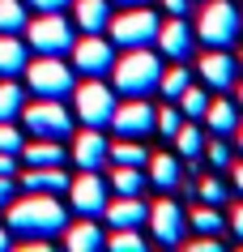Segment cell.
I'll return each instance as SVG.
<instances>
[{
    "label": "cell",
    "instance_id": "6da1fadb",
    "mask_svg": "<svg viewBox=\"0 0 243 252\" xmlns=\"http://www.w3.org/2000/svg\"><path fill=\"white\" fill-rule=\"evenodd\" d=\"M4 226L22 239H52V235H64L68 214L55 201V192H26L22 201L4 205Z\"/></svg>",
    "mask_w": 243,
    "mask_h": 252
},
{
    "label": "cell",
    "instance_id": "7a4b0ae2",
    "mask_svg": "<svg viewBox=\"0 0 243 252\" xmlns=\"http://www.w3.org/2000/svg\"><path fill=\"white\" fill-rule=\"evenodd\" d=\"M111 77H115V90L120 94L145 98V94L158 90L162 60L149 52V47H124V56H115V64H111Z\"/></svg>",
    "mask_w": 243,
    "mask_h": 252
},
{
    "label": "cell",
    "instance_id": "3957f363",
    "mask_svg": "<svg viewBox=\"0 0 243 252\" xmlns=\"http://www.w3.org/2000/svg\"><path fill=\"white\" fill-rule=\"evenodd\" d=\"M239 26H243V17L230 0H205L201 17H196V39L205 47H230L239 39Z\"/></svg>",
    "mask_w": 243,
    "mask_h": 252
},
{
    "label": "cell",
    "instance_id": "277c9868",
    "mask_svg": "<svg viewBox=\"0 0 243 252\" xmlns=\"http://www.w3.org/2000/svg\"><path fill=\"white\" fill-rule=\"evenodd\" d=\"M26 86L34 90V98H68L77 77H73V68L60 60V56H39V60H30L26 64Z\"/></svg>",
    "mask_w": 243,
    "mask_h": 252
},
{
    "label": "cell",
    "instance_id": "5b68a950",
    "mask_svg": "<svg viewBox=\"0 0 243 252\" xmlns=\"http://www.w3.org/2000/svg\"><path fill=\"white\" fill-rule=\"evenodd\" d=\"M158 13L149 9V4H136V9H124L107 22L111 30V43L115 47H149V43L158 39Z\"/></svg>",
    "mask_w": 243,
    "mask_h": 252
},
{
    "label": "cell",
    "instance_id": "8992f818",
    "mask_svg": "<svg viewBox=\"0 0 243 252\" xmlns=\"http://www.w3.org/2000/svg\"><path fill=\"white\" fill-rule=\"evenodd\" d=\"M73 116L85 124V128H107L111 111H115V90H107L98 77H85L81 86H73Z\"/></svg>",
    "mask_w": 243,
    "mask_h": 252
},
{
    "label": "cell",
    "instance_id": "52a82bcc",
    "mask_svg": "<svg viewBox=\"0 0 243 252\" xmlns=\"http://www.w3.org/2000/svg\"><path fill=\"white\" fill-rule=\"evenodd\" d=\"M22 124L30 137H52V141H64L73 133V116L60 98H34L30 107H22Z\"/></svg>",
    "mask_w": 243,
    "mask_h": 252
},
{
    "label": "cell",
    "instance_id": "ba28073f",
    "mask_svg": "<svg viewBox=\"0 0 243 252\" xmlns=\"http://www.w3.org/2000/svg\"><path fill=\"white\" fill-rule=\"evenodd\" d=\"M26 43L39 56H64V52H73V26H68L64 9H60V13H39L34 22H26Z\"/></svg>",
    "mask_w": 243,
    "mask_h": 252
},
{
    "label": "cell",
    "instance_id": "9c48e42d",
    "mask_svg": "<svg viewBox=\"0 0 243 252\" xmlns=\"http://www.w3.org/2000/svg\"><path fill=\"white\" fill-rule=\"evenodd\" d=\"M111 64H115V43H107L103 34L73 39V73L77 77H107Z\"/></svg>",
    "mask_w": 243,
    "mask_h": 252
},
{
    "label": "cell",
    "instance_id": "30bf717a",
    "mask_svg": "<svg viewBox=\"0 0 243 252\" xmlns=\"http://www.w3.org/2000/svg\"><path fill=\"white\" fill-rule=\"evenodd\" d=\"M111 128H115V137H141V141H145V137L158 128V107H149L145 98L115 103V111H111Z\"/></svg>",
    "mask_w": 243,
    "mask_h": 252
},
{
    "label": "cell",
    "instance_id": "8fae6325",
    "mask_svg": "<svg viewBox=\"0 0 243 252\" xmlns=\"http://www.w3.org/2000/svg\"><path fill=\"white\" fill-rule=\"evenodd\" d=\"M145 222H149V231H154V239H158L162 248H179V244H184V226H188V218H184V210H179L171 197L158 201V205H149Z\"/></svg>",
    "mask_w": 243,
    "mask_h": 252
},
{
    "label": "cell",
    "instance_id": "7c38bea8",
    "mask_svg": "<svg viewBox=\"0 0 243 252\" xmlns=\"http://www.w3.org/2000/svg\"><path fill=\"white\" fill-rule=\"evenodd\" d=\"M68 197H73L77 214L103 218V210H107V180H98V171H81V180H68Z\"/></svg>",
    "mask_w": 243,
    "mask_h": 252
},
{
    "label": "cell",
    "instance_id": "4fadbf2b",
    "mask_svg": "<svg viewBox=\"0 0 243 252\" xmlns=\"http://www.w3.org/2000/svg\"><path fill=\"white\" fill-rule=\"evenodd\" d=\"M235 77H239V60L230 56V47H205V56H201V81L205 86L226 94L235 86Z\"/></svg>",
    "mask_w": 243,
    "mask_h": 252
},
{
    "label": "cell",
    "instance_id": "5bb4252c",
    "mask_svg": "<svg viewBox=\"0 0 243 252\" xmlns=\"http://www.w3.org/2000/svg\"><path fill=\"white\" fill-rule=\"evenodd\" d=\"M107 137H103V128H85V133L73 137V162H77L81 171H98V167H107Z\"/></svg>",
    "mask_w": 243,
    "mask_h": 252
},
{
    "label": "cell",
    "instance_id": "9a60e30c",
    "mask_svg": "<svg viewBox=\"0 0 243 252\" xmlns=\"http://www.w3.org/2000/svg\"><path fill=\"white\" fill-rule=\"evenodd\" d=\"M192 39H196V30L184 22V17H175L171 13V22H162L158 26V47H162V56H171V60H188L192 56Z\"/></svg>",
    "mask_w": 243,
    "mask_h": 252
},
{
    "label": "cell",
    "instance_id": "2e32d148",
    "mask_svg": "<svg viewBox=\"0 0 243 252\" xmlns=\"http://www.w3.org/2000/svg\"><path fill=\"white\" fill-rule=\"evenodd\" d=\"M145 180H149L154 188H162V192H175V188L184 184V167H179L175 154H149Z\"/></svg>",
    "mask_w": 243,
    "mask_h": 252
},
{
    "label": "cell",
    "instance_id": "e0dca14e",
    "mask_svg": "<svg viewBox=\"0 0 243 252\" xmlns=\"http://www.w3.org/2000/svg\"><path fill=\"white\" fill-rule=\"evenodd\" d=\"M17 184L26 188V192H68V175L64 167H26V171L17 175Z\"/></svg>",
    "mask_w": 243,
    "mask_h": 252
},
{
    "label": "cell",
    "instance_id": "ac0fdd59",
    "mask_svg": "<svg viewBox=\"0 0 243 252\" xmlns=\"http://www.w3.org/2000/svg\"><path fill=\"white\" fill-rule=\"evenodd\" d=\"M30 64V43L0 30V77H22Z\"/></svg>",
    "mask_w": 243,
    "mask_h": 252
},
{
    "label": "cell",
    "instance_id": "d6986e66",
    "mask_svg": "<svg viewBox=\"0 0 243 252\" xmlns=\"http://www.w3.org/2000/svg\"><path fill=\"white\" fill-rule=\"evenodd\" d=\"M103 214H107V222L120 231V226H141L149 218V205L141 197H115V201H107Z\"/></svg>",
    "mask_w": 243,
    "mask_h": 252
},
{
    "label": "cell",
    "instance_id": "ffe728a7",
    "mask_svg": "<svg viewBox=\"0 0 243 252\" xmlns=\"http://www.w3.org/2000/svg\"><path fill=\"white\" fill-rule=\"evenodd\" d=\"M73 22L85 34H103L111 22V4L107 0H73Z\"/></svg>",
    "mask_w": 243,
    "mask_h": 252
},
{
    "label": "cell",
    "instance_id": "44dd1931",
    "mask_svg": "<svg viewBox=\"0 0 243 252\" xmlns=\"http://www.w3.org/2000/svg\"><path fill=\"white\" fill-rule=\"evenodd\" d=\"M17 158H26V167H64L68 150L60 141H52V137H34V146H22Z\"/></svg>",
    "mask_w": 243,
    "mask_h": 252
},
{
    "label": "cell",
    "instance_id": "7402d4cb",
    "mask_svg": "<svg viewBox=\"0 0 243 252\" xmlns=\"http://www.w3.org/2000/svg\"><path fill=\"white\" fill-rule=\"evenodd\" d=\"M64 244L73 252H98V248H107V235H103V226L94 218H85V222L64 226Z\"/></svg>",
    "mask_w": 243,
    "mask_h": 252
},
{
    "label": "cell",
    "instance_id": "603a6c76",
    "mask_svg": "<svg viewBox=\"0 0 243 252\" xmlns=\"http://www.w3.org/2000/svg\"><path fill=\"white\" fill-rule=\"evenodd\" d=\"M205 124H209V133H214V137H230L235 128H239V103L214 98V103L205 107Z\"/></svg>",
    "mask_w": 243,
    "mask_h": 252
},
{
    "label": "cell",
    "instance_id": "cb8c5ba5",
    "mask_svg": "<svg viewBox=\"0 0 243 252\" xmlns=\"http://www.w3.org/2000/svg\"><path fill=\"white\" fill-rule=\"evenodd\" d=\"M120 197H141V188H145V167H124V162H115V171H111L107 180Z\"/></svg>",
    "mask_w": 243,
    "mask_h": 252
},
{
    "label": "cell",
    "instance_id": "d4e9b609",
    "mask_svg": "<svg viewBox=\"0 0 243 252\" xmlns=\"http://www.w3.org/2000/svg\"><path fill=\"white\" fill-rule=\"evenodd\" d=\"M107 158L111 162H124V167H145V162H149V150L141 146V137H120V141L111 146Z\"/></svg>",
    "mask_w": 243,
    "mask_h": 252
},
{
    "label": "cell",
    "instance_id": "484cf974",
    "mask_svg": "<svg viewBox=\"0 0 243 252\" xmlns=\"http://www.w3.org/2000/svg\"><path fill=\"white\" fill-rule=\"evenodd\" d=\"M26 107V90L13 77H0V120H17Z\"/></svg>",
    "mask_w": 243,
    "mask_h": 252
},
{
    "label": "cell",
    "instance_id": "4316f807",
    "mask_svg": "<svg viewBox=\"0 0 243 252\" xmlns=\"http://www.w3.org/2000/svg\"><path fill=\"white\" fill-rule=\"evenodd\" d=\"M26 22H30L26 0H0V30H4V34H22Z\"/></svg>",
    "mask_w": 243,
    "mask_h": 252
},
{
    "label": "cell",
    "instance_id": "83f0119b",
    "mask_svg": "<svg viewBox=\"0 0 243 252\" xmlns=\"http://www.w3.org/2000/svg\"><path fill=\"white\" fill-rule=\"evenodd\" d=\"M171 141H175V154L188 158V162H196V154L205 150V133L196 128V124H179V133L171 137Z\"/></svg>",
    "mask_w": 243,
    "mask_h": 252
},
{
    "label": "cell",
    "instance_id": "f1b7e54d",
    "mask_svg": "<svg viewBox=\"0 0 243 252\" xmlns=\"http://www.w3.org/2000/svg\"><path fill=\"white\" fill-rule=\"evenodd\" d=\"M192 226H196L201 235H222V231H226V218L217 214V205H209V201H205V205H196V210H192Z\"/></svg>",
    "mask_w": 243,
    "mask_h": 252
},
{
    "label": "cell",
    "instance_id": "f546056e",
    "mask_svg": "<svg viewBox=\"0 0 243 252\" xmlns=\"http://www.w3.org/2000/svg\"><path fill=\"white\" fill-rule=\"evenodd\" d=\"M188 86H192V73H188V68H184V64H179V60H175V68H166V73H162V77H158V90L166 94L171 103H175V98H179V94H184V90H188Z\"/></svg>",
    "mask_w": 243,
    "mask_h": 252
},
{
    "label": "cell",
    "instance_id": "4dcf8cb0",
    "mask_svg": "<svg viewBox=\"0 0 243 252\" xmlns=\"http://www.w3.org/2000/svg\"><path fill=\"white\" fill-rule=\"evenodd\" d=\"M175 107L184 111V116H192V120H205V107H209V94L201 90V86H188V90L175 98Z\"/></svg>",
    "mask_w": 243,
    "mask_h": 252
},
{
    "label": "cell",
    "instance_id": "1f68e13d",
    "mask_svg": "<svg viewBox=\"0 0 243 252\" xmlns=\"http://www.w3.org/2000/svg\"><path fill=\"white\" fill-rule=\"evenodd\" d=\"M107 248H115V252H141V248H145V235H141V226H120V231H111Z\"/></svg>",
    "mask_w": 243,
    "mask_h": 252
},
{
    "label": "cell",
    "instance_id": "d6a6232c",
    "mask_svg": "<svg viewBox=\"0 0 243 252\" xmlns=\"http://www.w3.org/2000/svg\"><path fill=\"white\" fill-rule=\"evenodd\" d=\"M196 197L209 201V205H222V201H226V184H222V180H214V175H205L201 184H196Z\"/></svg>",
    "mask_w": 243,
    "mask_h": 252
},
{
    "label": "cell",
    "instance_id": "836d02e7",
    "mask_svg": "<svg viewBox=\"0 0 243 252\" xmlns=\"http://www.w3.org/2000/svg\"><path fill=\"white\" fill-rule=\"evenodd\" d=\"M22 128H17L13 120H0V150H9V154H22Z\"/></svg>",
    "mask_w": 243,
    "mask_h": 252
},
{
    "label": "cell",
    "instance_id": "e575fe53",
    "mask_svg": "<svg viewBox=\"0 0 243 252\" xmlns=\"http://www.w3.org/2000/svg\"><path fill=\"white\" fill-rule=\"evenodd\" d=\"M179 124H184V111H179V107H162L158 111V133L166 137V141L179 133Z\"/></svg>",
    "mask_w": 243,
    "mask_h": 252
},
{
    "label": "cell",
    "instance_id": "d590c367",
    "mask_svg": "<svg viewBox=\"0 0 243 252\" xmlns=\"http://www.w3.org/2000/svg\"><path fill=\"white\" fill-rule=\"evenodd\" d=\"M179 248H188V252H222V239L217 235H196L192 244H179Z\"/></svg>",
    "mask_w": 243,
    "mask_h": 252
},
{
    "label": "cell",
    "instance_id": "8d00e7d4",
    "mask_svg": "<svg viewBox=\"0 0 243 252\" xmlns=\"http://www.w3.org/2000/svg\"><path fill=\"white\" fill-rule=\"evenodd\" d=\"M68 4H73V0H26V9H39V13H60Z\"/></svg>",
    "mask_w": 243,
    "mask_h": 252
},
{
    "label": "cell",
    "instance_id": "74e56055",
    "mask_svg": "<svg viewBox=\"0 0 243 252\" xmlns=\"http://www.w3.org/2000/svg\"><path fill=\"white\" fill-rule=\"evenodd\" d=\"M209 162H214V167H230V146L214 141V146H209Z\"/></svg>",
    "mask_w": 243,
    "mask_h": 252
},
{
    "label": "cell",
    "instance_id": "f35d334b",
    "mask_svg": "<svg viewBox=\"0 0 243 252\" xmlns=\"http://www.w3.org/2000/svg\"><path fill=\"white\" fill-rule=\"evenodd\" d=\"M13 184H17V175H0V214H4V205L13 201Z\"/></svg>",
    "mask_w": 243,
    "mask_h": 252
},
{
    "label": "cell",
    "instance_id": "ab89813d",
    "mask_svg": "<svg viewBox=\"0 0 243 252\" xmlns=\"http://www.w3.org/2000/svg\"><path fill=\"white\" fill-rule=\"evenodd\" d=\"M0 175H17V154L0 150Z\"/></svg>",
    "mask_w": 243,
    "mask_h": 252
},
{
    "label": "cell",
    "instance_id": "60d3db41",
    "mask_svg": "<svg viewBox=\"0 0 243 252\" xmlns=\"http://www.w3.org/2000/svg\"><path fill=\"white\" fill-rule=\"evenodd\" d=\"M162 9H166V13H175V17H184L192 9V0H162Z\"/></svg>",
    "mask_w": 243,
    "mask_h": 252
},
{
    "label": "cell",
    "instance_id": "b9f144b4",
    "mask_svg": "<svg viewBox=\"0 0 243 252\" xmlns=\"http://www.w3.org/2000/svg\"><path fill=\"white\" fill-rule=\"evenodd\" d=\"M230 231H235V239H243V201L235 205V214H230Z\"/></svg>",
    "mask_w": 243,
    "mask_h": 252
},
{
    "label": "cell",
    "instance_id": "7bdbcfd3",
    "mask_svg": "<svg viewBox=\"0 0 243 252\" xmlns=\"http://www.w3.org/2000/svg\"><path fill=\"white\" fill-rule=\"evenodd\" d=\"M230 180H235V192L243 197V162H235V171H230Z\"/></svg>",
    "mask_w": 243,
    "mask_h": 252
},
{
    "label": "cell",
    "instance_id": "ee69618b",
    "mask_svg": "<svg viewBox=\"0 0 243 252\" xmlns=\"http://www.w3.org/2000/svg\"><path fill=\"white\" fill-rule=\"evenodd\" d=\"M4 248H13V239H9V226L0 222V252H4Z\"/></svg>",
    "mask_w": 243,
    "mask_h": 252
},
{
    "label": "cell",
    "instance_id": "f6af8a7d",
    "mask_svg": "<svg viewBox=\"0 0 243 252\" xmlns=\"http://www.w3.org/2000/svg\"><path fill=\"white\" fill-rule=\"evenodd\" d=\"M111 4H120V9H136V4H154V0H111Z\"/></svg>",
    "mask_w": 243,
    "mask_h": 252
},
{
    "label": "cell",
    "instance_id": "bcb514c9",
    "mask_svg": "<svg viewBox=\"0 0 243 252\" xmlns=\"http://www.w3.org/2000/svg\"><path fill=\"white\" fill-rule=\"evenodd\" d=\"M235 103H239V111H243V86H239V94H235Z\"/></svg>",
    "mask_w": 243,
    "mask_h": 252
},
{
    "label": "cell",
    "instance_id": "7dc6e473",
    "mask_svg": "<svg viewBox=\"0 0 243 252\" xmlns=\"http://www.w3.org/2000/svg\"><path fill=\"white\" fill-rule=\"evenodd\" d=\"M235 133H239V150H243V124H239V128H235Z\"/></svg>",
    "mask_w": 243,
    "mask_h": 252
},
{
    "label": "cell",
    "instance_id": "c3c4849f",
    "mask_svg": "<svg viewBox=\"0 0 243 252\" xmlns=\"http://www.w3.org/2000/svg\"><path fill=\"white\" fill-rule=\"evenodd\" d=\"M239 73H243V64H239Z\"/></svg>",
    "mask_w": 243,
    "mask_h": 252
},
{
    "label": "cell",
    "instance_id": "681fc988",
    "mask_svg": "<svg viewBox=\"0 0 243 252\" xmlns=\"http://www.w3.org/2000/svg\"><path fill=\"white\" fill-rule=\"evenodd\" d=\"M239 34H243V26H239Z\"/></svg>",
    "mask_w": 243,
    "mask_h": 252
}]
</instances>
